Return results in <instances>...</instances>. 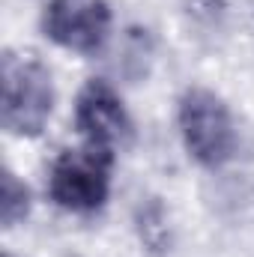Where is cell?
<instances>
[{"label":"cell","mask_w":254,"mask_h":257,"mask_svg":"<svg viewBox=\"0 0 254 257\" xmlns=\"http://www.w3.org/2000/svg\"><path fill=\"white\" fill-rule=\"evenodd\" d=\"M3 257H15V254H12V251H3Z\"/></svg>","instance_id":"cell-8"},{"label":"cell","mask_w":254,"mask_h":257,"mask_svg":"<svg viewBox=\"0 0 254 257\" xmlns=\"http://www.w3.org/2000/svg\"><path fill=\"white\" fill-rule=\"evenodd\" d=\"M177 126L183 147L200 168H224L239 147L236 120L227 102L209 87H189L177 102Z\"/></svg>","instance_id":"cell-2"},{"label":"cell","mask_w":254,"mask_h":257,"mask_svg":"<svg viewBox=\"0 0 254 257\" xmlns=\"http://www.w3.org/2000/svg\"><path fill=\"white\" fill-rule=\"evenodd\" d=\"M227 12V0H189V15L200 24H218Z\"/></svg>","instance_id":"cell-7"},{"label":"cell","mask_w":254,"mask_h":257,"mask_svg":"<svg viewBox=\"0 0 254 257\" xmlns=\"http://www.w3.org/2000/svg\"><path fill=\"white\" fill-rule=\"evenodd\" d=\"M30 189L12 174H3V186H0V215H3V227H15L30 215Z\"/></svg>","instance_id":"cell-6"},{"label":"cell","mask_w":254,"mask_h":257,"mask_svg":"<svg viewBox=\"0 0 254 257\" xmlns=\"http://www.w3.org/2000/svg\"><path fill=\"white\" fill-rule=\"evenodd\" d=\"M3 128L15 138H39L54 114V75L36 54L6 51L0 66Z\"/></svg>","instance_id":"cell-1"},{"label":"cell","mask_w":254,"mask_h":257,"mask_svg":"<svg viewBox=\"0 0 254 257\" xmlns=\"http://www.w3.org/2000/svg\"><path fill=\"white\" fill-rule=\"evenodd\" d=\"M117 153L78 144L63 150L51 168H48V197L75 215L99 212L111 197V180H114Z\"/></svg>","instance_id":"cell-3"},{"label":"cell","mask_w":254,"mask_h":257,"mask_svg":"<svg viewBox=\"0 0 254 257\" xmlns=\"http://www.w3.org/2000/svg\"><path fill=\"white\" fill-rule=\"evenodd\" d=\"M75 132L81 144L117 153L132 138V117L120 90L108 78H90L75 99Z\"/></svg>","instance_id":"cell-5"},{"label":"cell","mask_w":254,"mask_h":257,"mask_svg":"<svg viewBox=\"0 0 254 257\" xmlns=\"http://www.w3.org/2000/svg\"><path fill=\"white\" fill-rule=\"evenodd\" d=\"M42 33L63 51L96 57L111 45L114 12L108 0H48Z\"/></svg>","instance_id":"cell-4"}]
</instances>
